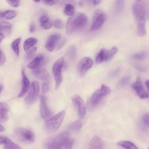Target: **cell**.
Segmentation results:
<instances>
[{
    "label": "cell",
    "instance_id": "53",
    "mask_svg": "<svg viewBox=\"0 0 149 149\" xmlns=\"http://www.w3.org/2000/svg\"><path fill=\"white\" fill-rule=\"evenodd\" d=\"M40 1L39 0H34V1L36 2H39Z\"/></svg>",
    "mask_w": 149,
    "mask_h": 149
},
{
    "label": "cell",
    "instance_id": "18",
    "mask_svg": "<svg viewBox=\"0 0 149 149\" xmlns=\"http://www.w3.org/2000/svg\"><path fill=\"white\" fill-rule=\"evenodd\" d=\"M22 87L21 91L19 94L18 97H21L23 96L27 92L30 86L29 80L26 75L24 70H22Z\"/></svg>",
    "mask_w": 149,
    "mask_h": 149
},
{
    "label": "cell",
    "instance_id": "8",
    "mask_svg": "<svg viewBox=\"0 0 149 149\" xmlns=\"http://www.w3.org/2000/svg\"><path fill=\"white\" fill-rule=\"evenodd\" d=\"M40 85L37 81H34L31 84L29 93L25 99V103L30 105L36 101L40 91Z\"/></svg>",
    "mask_w": 149,
    "mask_h": 149
},
{
    "label": "cell",
    "instance_id": "46",
    "mask_svg": "<svg viewBox=\"0 0 149 149\" xmlns=\"http://www.w3.org/2000/svg\"><path fill=\"white\" fill-rule=\"evenodd\" d=\"M65 42V40H63L58 45V47L57 48V49H59L61 48L64 45Z\"/></svg>",
    "mask_w": 149,
    "mask_h": 149
},
{
    "label": "cell",
    "instance_id": "43",
    "mask_svg": "<svg viewBox=\"0 0 149 149\" xmlns=\"http://www.w3.org/2000/svg\"><path fill=\"white\" fill-rule=\"evenodd\" d=\"M5 35L0 23V43L4 38Z\"/></svg>",
    "mask_w": 149,
    "mask_h": 149
},
{
    "label": "cell",
    "instance_id": "12",
    "mask_svg": "<svg viewBox=\"0 0 149 149\" xmlns=\"http://www.w3.org/2000/svg\"><path fill=\"white\" fill-rule=\"evenodd\" d=\"M131 88L141 99L147 98L148 94L144 89L141 78L138 77L136 81L131 85Z\"/></svg>",
    "mask_w": 149,
    "mask_h": 149
},
{
    "label": "cell",
    "instance_id": "15",
    "mask_svg": "<svg viewBox=\"0 0 149 149\" xmlns=\"http://www.w3.org/2000/svg\"><path fill=\"white\" fill-rule=\"evenodd\" d=\"M32 73L35 77L42 80H46L49 76V72L46 70L40 67L33 69Z\"/></svg>",
    "mask_w": 149,
    "mask_h": 149
},
{
    "label": "cell",
    "instance_id": "42",
    "mask_svg": "<svg viewBox=\"0 0 149 149\" xmlns=\"http://www.w3.org/2000/svg\"><path fill=\"white\" fill-rule=\"evenodd\" d=\"M59 1L58 0H43L44 3L48 5H52L56 4Z\"/></svg>",
    "mask_w": 149,
    "mask_h": 149
},
{
    "label": "cell",
    "instance_id": "29",
    "mask_svg": "<svg viewBox=\"0 0 149 149\" xmlns=\"http://www.w3.org/2000/svg\"><path fill=\"white\" fill-rule=\"evenodd\" d=\"M75 9L71 4L68 3L65 6L64 12L65 15L68 16H72L74 13Z\"/></svg>",
    "mask_w": 149,
    "mask_h": 149
},
{
    "label": "cell",
    "instance_id": "50",
    "mask_svg": "<svg viewBox=\"0 0 149 149\" xmlns=\"http://www.w3.org/2000/svg\"><path fill=\"white\" fill-rule=\"evenodd\" d=\"M4 11H0V19H3V15Z\"/></svg>",
    "mask_w": 149,
    "mask_h": 149
},
{
    "label": "cell",
    "instance_id": "48",
    "mask_svg": "<svg viewBox=\"0 0 149 149\" xmlns=\"http://www.w3.org/2000/svg\"><path fill=\"white\" fill-rule=\"evenodd\" d=\"M5 127L0 124V132H3L5 131Z\"/></svg>",
    "mask_w": 149,
    "mask_h": 149
},
{
    "label": "cell",
    "instance_id": "38",
    "mask_svg": "<svg viewBox=\"0 0 149 149\" xmlns=\"http://www.w3.org/2000/svg\"><path fill=\"white\" fill-rule=\"evenodd\" d=\"M120 71V68H117L111 71L109 75V78H112L117 76Z\"/></svg>",
    "mask_w": 149,
    "mask_h": 149
},
{
    "label": "cell",
    "instance_id": "24",
    "mask_svg": "<svg viewBox=\"0 0 149 149\" xmlns=\"http://www.w3.org/2000/svg\"><path fill=\"white\" fill-rule=\"evenodd\" d=\"M37 39L35 38H29L27 39L23 44V47L25 52H27L37 42Z\"/></svg>",
    "mask_w": 149,
    "mask_h": 149
},
{
    "label": "cell",
    "instance_id": "3",
    "mask_svg": "<svg viewBox=\"0 0 149 149\" xmlns=\"http://www.w3.org/2000/svg\"><path fill=\"white\" fill-rule=\"evenodd\" d=\"M110 92L111 89L109 86L105 84L102 85L100 87L94 92L88 101L87 104L88 109L90 111L93 110Z\"/></svg>",
    "mask_w": 149,
    "mask_h": 149
},
{
    "label": "cell",
    "instance_id": "32",
    "mask_svg": "<svg viewBox=\"0 0 149 149\" xmlns=\"http://www.w3.org/2000/svg\"><path fill=\"white\" fill-rule=\"evenodd\" d=\"M147 55L146 52H143L134 54L132 56V58L135 59L142 60L146 57Z\"/></svg>",
    "mask_w": 149,
    "mask_h": 149
},
{
    "label": "cell",
    "instance_id": "13",
    "mask_svg": "<svg viewBox=\"0 0 149 149\" xmlns=\"http://www.w3.org/2000/svg\"><path fill=\"white\" fill-rule=\"evenodd\" d=\"M61 38V35L58 34H54L50 35L45 44V47L46 49L50 52L53 51Z\"/></svg>",
    "mask_w": 149,
    "mask_h": 149
},
{
    "label": "cell",
    "instance_id": "45",
    "mask_svg": "<svg viewBox=\"0 0 149 149\" xmlns=\"http://www.w3.org/2000/svg\"><path fill=\"white\" fill-rule=\"evenodd\" d=\"M135 67L136 69L139 71L143 72L146 71L145 69L139 65H136Z\"/></svg>",
    "mask_w": 149,
    "mask_h": 149
},
{
    "label": "cell",
    "instance_id": "27",
    "mask_svg": "<svg viewBox=\"0 0 149 149\" xmlns=\"http://www.w3.org/2000/svg\"><path fill=\"white\" fill-rule=\"evenodd\" d=\"M82 124L79 120H77L70 123L69 125V129L73 131H78L80 130Z\"/></svg>",
    "mask_w": 149,
    "mask_h": 149
},
{
    "label": "cell",
    "instance_id": "21",
    "mask_svg": "<svg viewBox=\"0 0 149 149\" xmlns=\"http://www.w3.org/2000/svg\"><path fill=\"white\" fill-rule=\"evenodd\" d=\"M76 29L74 22L73 18L70 17L67 21L66 24V33L68 36L71 35Z\"/></svg>",
    "mask_w": 149,
    "mask_h": 149
},
{
    "label": "cell",
    "instance_id": "28",
    "mask_svg": "<svg viewBox=\"0 0 149 149\" xmlns=\"http://www.w3.org/2000/svg\"><path fill=\"white\" fill-rule=\"evenodd\" d=\"M21 40V38L15 39L12 43L11 48L15 54L18 56L19 55V45Z\"/></svg>",
    "mask_w": 149,
    "mask_h": 149
},
{
    "label": "cell",
    "instance_id": "11",
    "mask_svg": "<svg viewBox=\"0 0 149 149\" xmlns=\"http://www.w3.org/2000/svg\"><path fill=\"white\" fill-rule=\"evenodd\" d=\"M93 65V61L90 58L86 57L83 58L77 65V69L80 75L81 76H84Z\"/></svg>",
    "mask_w": 149,
    "mask_h": 149
},
{
    "label": "cell",
    "instance_id": "16",
    "mask_svg": "<svg viewBox=\"0 0 149 149\" xmlns=\"http://www.w3.org/2000/svg\"><path fill=\"white\" fill-rule=\"evenodd\" d=\"M9 108L7 104L4 102H0V122H5L8 119Z\"/></svg>",
    "mask_w": 149,
    "mask_h": 149
},
{
    "label": "cell",
    "instance_id": "30",
    "mask_svg": "<svg viewBox=\"0 0 149 149\" xmlns=\"http://www.w3.org/2000/svg\"><path fill=\"white\" fill-rule=\"evenodd\" d=\"M17 15L16 12L13 10H8L4 11L3 19L9 20L15 17Z\"/></svg>",
    "mask_w": 149,
    "mask_h": 149
},
{
    "label": "cell",
    "instance_id": "5",
    "mask_svg": "<svg viewBox=\"0 0 149 149\" xmlns=\"http://www.w3.org/2000/svg\"><path fill=\"white\" fill-rule=\"evenodd\" d=\"M15 135L17 138L21 142L26 143H31L34 142L36 136L31 130L24 128H19L15 131Z\"/></svg>",
    "mask_w": 149,
    "mask_h": 149
},
{
    "label": "cell",
    "instance_id": "2",
    "mask_svg": "<svg viewBox=\"0 0 149 149\" xmlns=\"http://www.w3.org/2000/svg\"><path fill=\"white\" fill-rule=\"evenodd\" d=\"M70 138L68 132H63L46 139L42 147L43 149H60Z\"/></svg>",
    "mask_w": 149,
    "mask_h": 149
},
{
    "label": "cell",
    "instance_id": "37",
    "mask_svg": "<svg viewBox=\"0 0 149 149\" xmlns=\"http://www.w3.org/2000/svg\"><path fill=\"white\" fill-rule=\"evenodd\" d=\"M54 26L58 29H62L63 27L64 24L63 22L60 19H56L54 21Z\"/></svg>",
    "mask_w": 149,
    "mask_h": 149
},
{
    "label": "cell",
    "instance_id": "36",
    "mask_svg": "<svg viewBox=\"0 0 149 149\" xmlns=\"http://www.w3.org/2000/svg\"><path fill=\"white\" fill-rule=\"evenodd\" d=\"M50 88V82L49 80L44 82L41 86V90L44 94L47 93Z\"/></svg>",
    "mask_w": 149,
    "mask_h": 149
},
{
    "label": "cell",
    "instance_id": "25",
    "mask_svg": "<svg viewBox=\"0 0 149 149\" xmlns=\"http://www.w3.org/2000/svg\"><path fill=\"white\" fill-rule=\"evenodd\" d=\"M3 144V149H21L19 146L7 138Z\"/></svg>",
    "mask_w": 149,
    "mask_h": 149
},
{
    "label": "cell",
    "instance_id": "34",
    "mask_svg": "<svg viewBox=\"0 0 149 149\" xmlns=\"http://www.w3.org/2000/svg\"><path fill=\"white\" fill-rule=\"evenodd\" d=\"M130 77L128 75H126L123 77L118 82V85L119 86L123 87L126 85L129 82Z\"/></svg>",
    "mask_w": 149,
    "mask_h": 149
},
{
    "label": "cell",
    "instance_id": "6",
    "mask_svg": "<svg viewBox=\"0 0 149 149\" xmlns=\"http://www.w3.org/2000/svg\"><path fill=\"white\" fill-rule=\"evenodd\" d=\"M64 63V59L62 57L58 59L54 63L52 68V72L55 81V88L57 90L62 81L61 70Z\"/></svg>",
    "mask_w": 149,
    "mask_h": 149
},
{
    "label": "cell",
    "instance_id": "26",
    "mask_svg": "<svg viewBox=\"0 0 149 149\" xmlns=\"http://www.w3.org/2000/svg\"><path fill=\"white\" fill-rule=\"evenodd\" d=\"M118 145L125 149H139L132 143L125 141H122L118 142Z\"/></svg>",
    "mask_w": 149,
    "mask_h": 149
},
{
    "label": "cell",
    "instance_id": "31",
    "mask_svg": "<svg viewBox=\"0 0 149 149\" xmlns=\"http://www.w3.org/2000/svg\"><path fill=\"white\" fill-rule=\"evenodd\" d=\"M74 142V138H70L60 149H72Z\"/></svg>",
    "mask_w": 149,
    "mask_h": 149
},
{
    "label": "cell",
    "instance_id": "17",
    "mask_svg": "<svg viewBox=\"0 0 149 149\" xmlns=\"http://www.w3.org/2000/svg\"><path fill=\"white\" fill-rule=\"evenodd\" d=\"M44 58V56L42 54L38 55L28 64V67L32 69L40 67Z\"/></svg>",
    "mask_w": 149,
    "mask_h": 149
},
{
    "label": "cell",
    "instance_id": "7",
    "mask_svg": "<svg viewBox=\"0 0 149 149\" xmlns=\"http://www.w3.org/2000/svg\"><path fill=\"white\" fill-rule=\"evenodd\" d=\"M107 18L106 14L102 10L97 9L94 12L92 18L91 29L92 31L96 30L101 27Z\"/></svg>",
    "mask_w": 149,
    "mask_h": 149
},
{
    "label": "cell",
    "instance_id": "51",
    "mask_svg": "<svg viewBox=\"0 0 149 149\" xmlns=\"http://www.w3.org/2000/svg\"><path fill=\"white\" fill-rule=\"evenodd\" d=\"M145 84L146 85V86L148 88V87H149V81L148 80H147L145 82Z\"/></svg>",
    "mask_w": 149,
    "mask_h": 149
},
{
    "label": "cell",
    "instance_id": "4",
    "mask_svg": "<svg viewBox=\"0 0 149 149\" xmlns=\"http://www.w3.org/2000/svg\"><path fill=\"white\" fill-rule=\"evenodd\" d=\"M65 114V111H61L46 121L45 127L47 132L50 133L57 131L60 127Z\"/></svg>",
    "mask_w": 149,
    "mask_h": 149
},
{
    "label": "cell",
    "instance_id": "1",
    "mask_svg": "<svg viewBox=\"0 0 149 149\" xmlns=\"http://www.w3.org/2000/svg\"><path fill=\"white\" fill-rule=\"evenodd\" d=\"M132 11L136 22L138 34L140 36H144L146 34L147 15V7L144 1H135L133 5Z\"/></svg>",
    "mask_w": 149,
    "mask_h": 149
},
{
    "label": "cell",
    "instance_id": "22",
    "mask_svg": "<svg viewBox=\"0 0 149 149\" xmlns=\"http://www.w3.org/2000/svg\"><path fill=\"white\" fill-rule=\"evenodd\" d=\"M125 2L124 0H116L113 5V10L116 14H119L123 11L125 7Z\"/></svg>",
    "mask_w": 149,
    "mask_h": 149
},
{
    "label": "cell",
    "instance_id": "19",
    "mask_svg": "<svg viewBox=\"0 0 149 149\" xmlns=\"http://www.w3.org/2000/svg\"><path fill=\"white\" fill-rule=\"evenodd\" d=\"M103 145V142L101 139L96 136L93 137L89 143L90 149H102Z\"/></svg>",
    "mask_w": 149,
    "mask_h": 149
},
{
    "label": "cell",
    "instance_id": "14",
    "mask_svg": "<svg viewBox=\"0 0 149 149\" xmlns=\"http://www.w3.org/2000/svg\"><path fill=\"white\" fill-rule=\"evenodd\" d=\"M74 22L76 28H80L84 27L88 21L87 16L82 13L79 14L74 18H73Z\"/></svg>",
    "mask_w": 149,
    "mask_h": 149
},
{
    "label": "cell",
    "instance_id": "40",
    "mask_svg": "<svg viewBox=\"0 0 149 149\" xmlns=\"http://www.w3.org/2000/svg\"><path fill=\"white\" fill-rule=\"evenodd\" d=\"M11 6L14 7H17L19 6L20 1L19 0H16V1H6Z\"/></svg>",
    "mask_w": 149,
    "mask_h": 149
},
{
    "label": "cell",
    "instance_id": "44",
    "mask_svg": "<svg viewBox=\"0 0 149 149\" xmlns=\"http://www.w3.org/2000/svg\"><path fill=\"white\" fill-rule=\"evenodd\" d=\"M36 29V26L34 23H32L29 26V30L30 32L32 33L34 32Z\"/></svg>",
    "mask_w": 149,
    "mask_h": 149
},
{
    "label": "cell",
    "instance_id": "41",
    "mask_svg": "<svg viewBox=\"0 0 149 149\" xmlns=\"http://www.w3.org/2000/svg\"><path fill=\"white\" fill-rule=\"evenodd\" d=\"M6 61L5 56L1 50L0 49V66L3 65Z\"/></svg>",
    "mask_w": 149,
    "mask_h": 149
},
{
    "label": "cell",
    "instance_id": "47",
    "mask_svg": "<svg viewBox=\"0 0 149 149\" xmlns=\"http://www.w3.org/2000/svg\"><path fill=\"white\" fill-rule=\"evenodd\" d=\"M7 138L4 136H0V145L3 144Z\"/></svg>",
    "mask_w": 149,
    "mask_h": 149
},
{
    "label": "cell",
    "instance_id": "23",
    "mask_svg": "<svg viewBox=\"0 0 149 149\" xmlns=\"http://www.w3.org/2000/svg\"><path fill=\"white\" fill-rule=\"evenodd\" d=\"M41 27L45 29H50L52 26V23L49 18L46 15L41 16L39 19Z\"/></svg>",
    "mask_w": 149,
    "mask_h": 149
},
{
    "label": "cell",
    "instance_id": "33",
    "mask_svg": "<svg viewBox=\"0 0 149 149\" xmlns=\"http://www.w3.org/2000/svg\"><path fill=\"white\" fill-rule=\"evenodd\" d=\"M37 50L36 47H33L31 48L28 52L25 57L26 61L31 60Z\"/></svg>",
    "mask_w": 149,
    "mask_h": 149
},
{
    "label": "cell",
    "instance_id": "39",
    "mask_svg": "<svg viewBox=\"0 0 149 149\" xmlns=\"http://www.w3.org/2000/svg\"><path fill=\"white\" fill-rule=\"evenodd\" d=\"M142 121L143 124L146 126L148 127L149 123V113H145L143 116Z\"/></svg>",
    "mask_w": 149,
    "mask_h": 149
},
{
    "label": "cell",
    "instance_id": "52",
    "mask_svg": "<svg viewBox=\"0 0 149 149\" xmlns=\"http://www.w3.org/2000/svg\"><path fill=\"white\" fill-rule=\"evenodd\" d=\"M3 86L1 85H0V95L1 93V92L3 89Z\"/></svg>",
    "mask_w": 149,
    "mask_h": 149
},
{
    "label": "cell",
    "instance_id": "10",
    "mask_svg": "<svg viewBox=\"0 0 149 149\" xmlns=\"http://www.w3.org/2000/svg\"><path fill=\"white\" fill-rule=\"evenodd\" d=\"M71 100L77 109L79 116L81 119H83L86 113V107L84 101L78 95L72 96Z\"/></svg>",
    "mask_w": 149,
    "mask_h": 149
},
{
    "label": "cell",
    "instance_id": "49",
    "mask_svg": "<svg viewBox=\"0 0 149 149\" xmlns=\"http://www.w3.org/2000/svg\"><path fill=\"white\" fill-rule=\"evenodd\" d=\"M100 0H94L93 1V4L95 5H96L101 2Z\"/></svg>",
    "mask_w": 149,
    "mask_h": 149
},
{
    "label": "cell",
    "instance_id": "9",
    "mask_svg": "<svg viewBox=\"0 0 149 149\" xmlns=\"http://www.w3.org/2000/svg\"><path fill=\"white\" fill-rule=\"evenodd\" d=\"M40 111L42 118L46 121L53 116V114L47 105V99L43 95H40Z\"/></svg>",
    "mask_w": 149,
    "mask_h": 149
},
{
    "label": "cell",
    "instance_id": "35",
    "mask_svg": "<svg viewBox=\"0 0 149 149\" xmlns=\"http://www.w3.org/2000/svg\"><path fill=\"white\" fill-rule=\"evenodd\" d=\"M118 50V48L116 47H113L108 51V61L111 60L117 53Z\"/></svg>",
    "mask_w": 149,
    "mask_h": 149
},
{
    "label": "cell",
    "instance_id": "20",
    "mask_svg": "<svg viewBox=\"0 0 149 149\" xmlns=\"http://www.w3.org/2000/svg\"><path fill=\"white\" fill-rule=\"evenodd\" d=\"M108 59V51L105 49H102L97 55L95 62L96 63L99 64L107 61Z\"/></svg>",
    "mask_w": 149,
    "mask_h": 149
}]
</instances>
